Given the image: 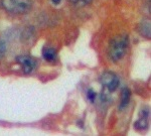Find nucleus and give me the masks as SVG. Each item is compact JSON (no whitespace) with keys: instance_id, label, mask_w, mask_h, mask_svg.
I'll return each instance as SVG.
<instances>
[{"instance_id":"obj_1","label":"nucleus","mask_w":151,"mask_h":136,"mask_svg":"<svg viewBox=\"0 0 151 136\" xmlns=\"http://www.w3.org/2000/svg\"><path fill=\"white\" fill-rule=\"evenodd\" d=\"M129 45V37L126 35H119L113 37L108 45V57L112 62L117 63L123 59Z\"/></svg>"},{"instance_id":"obj_2","label":"nucleus","mask_w":151,"mask_h":136,"mask_svg":"<svg viewBox=\"0 0 151 136\" xmlns=\"http://www.w3.org/2000/svg\"><path fill=\"white\" fill-rule=\"evenodd\" d=\"M1 6L5 11L13 14H24L32 8L31 0H1Z\"/></svg>"},{"instance_id":"obj_3","label":"nucleus","mask_w":151,"mask_h":136,"mask_svg":"<svg viewBox=\"0 0 151 136\" xmlns=\"http://www.w3.org/2000/svg\"><path fill=\"white\" fill-rule=\"evenodd\" d=\"M100 82L101 84L104 86V88L109 92V93H112V92H115L117 88L119 87V84H120V81H119V78L117 77V75H115L112 72H104L103 74L100 77Z\"/></svg>"},{"instance_id":"obj_4","label":"nucleus","mask_w":151,"mask_h":136,"mask_svg":"<svg viewBox=\"0 0 151 136\" xmlns=\"http://www.w3.org/2000/svg\"><path fill=\"white\" fill-rule=\"evenodd\" d=\"M16 62L22 67V71L24 74H30L35 68V60L29 55H19L16 58Z\"/></svg>"},{"instance_id":"obj_5","label":"nucleus","mask_w":151,"mask_h":136,"mask_svg":"<svg viewBox=\"0 0 151 136\" xmlns=\"http://www.w3.org/2000/svg\"><path fill=\"white\" fill-rule=\"evenodd\" d=\"M140 118L134 123V127L138 131H144L148 127V116H149V111L147 109L140 111Z\"/></svg>"},{"instance_id":"obj_6","label":"nucleus","mask_w":151,"mask_h":136,"mask_svg":"<svg viewBox=\"0 0 151 136\" xmlns=\"http://www.w3.org/2000/svg\"><path fill=\"white\" fill-rule=\"evenodd\" d=\"M137 30L145 38H150V19H144L141 21L137 26Z\"/></svg>"},{"instance_id":"obj_7","label":"nucleus","mask_w":151,"mask_h":136,"mask_svg":"<svg viewBox=\"0 0 151 136\" xmlns=\"http://www.w3.org/2000/svg\"><path fill=\"white\" fill-rule=\"evenodd\" d=\"M131 92L128 88H124L121 93V102H120V109H124L130 102Z\"/></svg>"},{"instance_id":"obj_8","label":"nucleus","mask_w":151,"mask_h":136,"mask_svg":"<svg viewBox=\"0 0 151 136\" xmlns=\"http://www.w3.org/2000/svg\"><path fill=\"white\" fill-rule=\"evenodd\" d=\"M42 57L47 62H52L57 58V50L52 47H45L42 50Z\"/></svg>"},{"instance_id":"obj_9","label":"nucleus","mask_w":151,"mask_h":136,"mask_svg":"<svg viewBox=\"0 0 151 136\" xmlns=\"http://www.w3.org/2000/svg\"><path fill=\"white\" fill-rule=\"evenodd\" d=\"M93 0H70V2L72 4H74L75 6L78 7H83L86 6L88 4H90Z\"/></svg>"},{"instance_id":"obj_10","label":"nucleus","mask_w":151,"mask_h":136,"mask_svg":"<svg viewBox=\"0 0 151 136\" xmlns=\"http://www.w3.org/2000/svg\"><path fill=\"white\" fill-rule=\"evenodd\" d=\"M88 98H89V100L91 101V102H94L95 101V99H96V97H97V94H96V92L93 91L92 89H90L89 91H88Z\"/></svg>"},{"instance_id":"obj_11","label":"nucleus","mask_w":151,"mask_h":136,"mask_svg":"<svg viewBox=\"0 0 151 136\" xmlns=\"http://www.w3.org/2000/svg\"><path fill=\"white\" fill-rule=\"evenodd\" d=\"M5 53H6V45H5V43L0 40V59H1L2 57H4Z\"/></svg>"},{"instance_id":"obj_12","label":"nucleus","mask_w":151,"mask_h":136,"mask_svg":"<svg viewBox=\"0 0 151 136\" xmlns=\"http://www.w3.org/2000/svg\"><path fill=\"white\" fill-rule=\"evenodd\" d=\"M60 1H62V0H52V2L53 4H55V5L60 4Z\"/></svg>"}]
</instances>
